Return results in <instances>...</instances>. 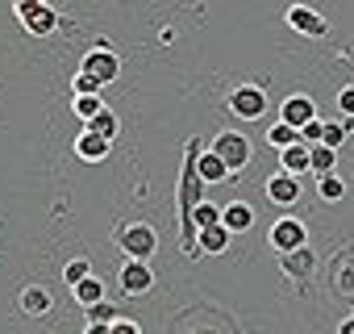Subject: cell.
Here are the masks:
<instances>
[{
	"label": "cell",
	"mask_w": 354,
	"mask_h": 334,
	"mask_svg": "<svg viewBox=\"0 0 354 334\" xmlns=\"http://www.w3.org/2000/svg\"><path fill=\"white\" fill-rule=\"evenodd\" d=\"M201 138L192 134L188 138V146H184V172H180V188H175V205H180V251L184 255H196L201 247H196V226H192V213H196V205L205 201L201 193H205V180H201V172H196V159H201Z\"/></svg>",
	"instance_id": "cell-1"
},
{
	"label": "cell",
	"mask_w": 354,
	"mask_h": 334,
	"mask_svg": "<svg viewBox=\"0 0 354 334\" xmlns=\"http://www.w3.org/2000/svg\"><path fill=\"white\" fill-rule=\"evenodd\" d=\"M13 13L26 26V34H34V38H46V34L59 30V13L46 5V0H13Z\"/></svg>",
	"instance_id": "cell-2"
},
{
	"label": "cell",
	"mask_w": 354,
	"mask_h": 334,
	"mask_svg": "<svg viewBox=\"0 0 354 334\" xmlns=\"http://www.w3.org/2000/svg\"><path fill=\"white\" fill-rule=\"evenodd\" d=\"M209 150H213V155L230 167L234 176H238L242 167L250 163V138H246V134H238V130H221V134L213 138V146H209Z\"/></svg>",
	"instance_id": "cell-3"
},
{
	"label": "cell",
	"mask_w": 354,
	"mask_h": 334,
	"mask_svg": "<svg viewBox=\"0 0 354 334\" xmlns=\"http://www.w3.org/2000/svg\"><path fill=\"white\" fill-rule=\"evenodd\" d=\"M117 243H121L125 259H150L154 247H158V234H154L146 222H133V226H121V230H117Z\"/></svg>",
	"instance_id": "cell-4"
},
{
	"label": "cell",
	"mask_w": 354,
	"mask_h": 334,
	"mask_svg": "<svg viewBox=\"0 0 354 334\" xmlns=\"http://www.w3.org/2000/svg\"><path fill=\"white\" fill-rule=\"evenodd\" d=\"M230 109H234V117L254 121V117H263V113H267V96H263V88H259V84H242V88H234V92H230Z\"/></svg>",
	"instance_id": "cell-5"
},
{
	"label": "cell",
	"mask_w": 354,
	"mask_h": 334,
	"mask_svg": "<svg viewBox=\"0 0 354 334\" xmlns=\"http://www.w3.org/2000/svg\"><path fill=\"white\" fill-rule=\"evenodd\" d=\"M271 247H275L279 255H292V251L308 247V230H304V222H296V218H279V222L271 226Z\"/></svg>",
	"instance_id": "cell-6"
},
{
	"label": "cell",
	"mask_w": 354,
	"mask_h": 334,
	"mask_svg": "<svg viewBox=\"0 0 354 334\" xmlns=\"http://www.w3.org/2000/svg\"><path fill=\"white\" fill-rule=\"evenodd\" d=\"M117 284H121V292H125V297H142V292H150L154 272H150V263H146V259H125V263H121V272H117Z\"/></svg>",
	"instance_id": "cell-7"
},
{
	"label": "cell",
	"mask_w": 354,
	"mask_h": 334,
	"mask_svg": "<svg viewBox=\"0 0 354 334\" xmlns=\"http://www.w3.org/2000/svg\"><path fill=\"white\" fill-rule=\"evenodd\" d=\"M80 71H88V76H96L100 84H113V80L121 76V59H117V55H113V51H109L104 42H100L96 51H88V55H84V63H80Z\"/></svg>",
	"instance_id": "cell-8"
},
{
	"label": "cell",
	"mask_w": 354,
	"mask_h": 334,
	"mask_svg": "<svg viewBox=\"0 0 354 334\" xmlns=\"http://www.w3.org/2000/svg\"><path fill=\"white\" fill-rule=\"evenodd\" d=\"M283 21H288L296 34H304V38H325V34H329V21H325L317 9H308V5H292V9L283 13Z\"/></svg>",
	"instance_id": "cell-9"
},
{
	"label": "cell",
	"mask_w": 354,
	"mask_h": 334,
	"mask_svg": "<svg viewBox=\"0 0 354 334\" xmlns=\"http://www.w3.org/2000/svg\"><path fill=\"white\" fill-rule=\"evenodd\" d=\"M279 121L292 125V130H304L308 121H317V105H313V96H304V92L288 96V100L279 105Z\"/></svg>",
	"instance_id": "cell-10"
},
{
	"label": "cell",
	"mask_w": 354,
	"mask_h": 334,
	"mask_svg": "<svg viewBox=\"0 0 354 334\" xmlns=\"http://www.w3.org/2000/svg\"><path fill=\"white\" fill-rule=\"evenodd\" d=\"M267 201L279 205V209L296 205V201H300V176H292V172H275V176L267 180Z\"/></svg>",
	"instance_id": "cell-11"
},
{
	"label": "cell",
	"mask_w": 354,
	"mask_h": 334,
	"mask_svg": "<svg viewBox=\"0 0 354 334\" xmlns=\"http://www.w3.org/2000/svg\"><path fill=\"white\" fill-rule=\"evenodd\" d=\"M17 305H21V313L42 317V313H50L55 297H50V288H42V284H26V288H21V297H17Z\"/></svg>",
	"instance_id": "cell-12"
},
{
	"label": "cell",
	"mask_w": 354,
	"mask_h": 334,
	"mask_svg": "<svg viewBox=\"0 0 354 334\" xmlns=\"http://www.w3.org/2000/svg\"><path fill=\"white\" fill-rule=\"evenodd\" d=\"M279 167H283V172H292V176L313 172V146H308V142H296V146L279 150Z\"/></svg>",
	"instance_id": "cell-13"
},
{
	"label": "cell",
	"mask_w": 354,
	"mask_h": 334,
	"mask_svg": "<svg viewBox=\"0 0 354 334\" xmlns=\"http://www.w3.org/2000/svg\"><path fill=\"white\" fill-rule=\"evenodd\" d=\"M279 267H283V276H292V280H308L313 267H317V255H313L308 247H300V251H292V255H279Z\"/></svg>",
	"instance_id": "cell-14"
},
{
	"label": "cell",
	"mask_w": 354,
	"mask_h": 334,
	"mask_svg": "<svg viewBox=\"0 0 354 334\" xmlns=\"http://www.w3.org/2000/svg\"><path fill=\"white\" fill-rule=\"evenodd\" d=\"M230 243H234V234L225 230V222H221V226H209V230L196 234V247H201L205 255H221V251H230Z\"/></svg>",
	"instance_id": "cell-15"
},
{
	"label": "cell",
	"mask_w": 354,
	"mask_h": 334,
	"mask_svg": "<svg viewBox=\"0 0 354 334\" xmlns=\"http://www.w3.org/2000/svg\"><path fill=\"white\" fill-rule=\"evenodd\" d=\"M196 172H201V180H205V184H221L225 176H234V172H230V167H225V163H221L213 150H201V159H196Z\"/></svg>",
	"instance_id": "cell-16"
},
{
	"label": "cell",
	"mask_w": 354,
	"mask_h": 334,
	"mask_svg": "<svg viewBox=\"0 0 354 334\" xmlns=\"http://www.w3.org/2000/svg\"><path fill=\"white\" fill-rule=\"evenodd\" d=\"M221 222H225V230H230V234H242V230H250V226H254V209H250V205H242V201H234V205H225Z\"/></svg>",
	"instance_id": "cell-17"
},
{
	"label": "cell",
	"mask_w": 354,
	"mask_h": 334,
	"mask_svg": "<svg viewBox=\"0 0 354 334\" xmlns=\"http://www.w3.org/2000/svg\"><path fill=\"white\" fill-rule=\"evenodd\" d=\"M71 292H75V301H80L84 309H92V305H100V301H104V280L92 272V276H88V280H80Z\"/></svg>",
	"instance_id": "cell-18"
},
{
	"label": "cell",
	"mask_w": 354,
	"mask_h": 334,
	"mask_svg": "<svg viewBox=\"0 0 354 334\" xmlns=\"http://www.w3.org/2000/svg\"><path fill=\"white\" fill-rule=\"evenodd\" d=\"M75 155H80V159H104V155H109V138L84 130V134L75 138Z\"/></svg>",
	"instance_id": "cell-19"
},
{
	"label": "cell",
	"mask_w": 354,
	"mask_h": 334,
	"mask_svg": "<svg viewBox=\"0 0 354 334\" xmlns=\"http://www.w3.org/2000/svg\"><path fill=\"white\" fill-rule=\"evenodd\" d=\"M317 193H321V201H342L346 197V180L337 176V172H329V176H317Z\"/></svg>",
	"instance_id": "cell-20"
},
{
	"label": "cell",
	"mask_w": 354,
	"mask_h": 334,
	"mask_svg": "<svg viewBox=\"0 0 354 334\" xmlns=\"http://www.w3.org/2000/svg\"><path fill=\"white\" fill-rule=\"evenodd\" d=\"M221 213H225L221 205H209V201H201V205H196V213H192V226H196V234H201V230H209V226H221Z\"/></svg>",
	"instance_id": "cell-21"
},
{
	"label": "cell",
	"mask_w": 354,
	"mask_h": 334,
	"mask_svg": "<svg viewBox=\"0 0 354 334\" xmlns=\"http://www.w3.org/2000/svg\"><path fill=\"white\" fill-rule=\"evenodd\" d=\"M267 142H271V146H279V150H288V146H296V142H300V130H292V125L275 121V125L267 130Z\"/></svg>",
	"instance_id": "cell-22"
},
{
	"label": "cell",
	"mask_w": 354,
	"mask_h": 334,
	"mask_svg": "<svg viewBox=\"0 0 354 334\" xmlns=\"http://www.w3.org/2000/svg\"><path fill=\"white\" fill-rule=\"evenodd\" d=\"M84 130H92V134H100V138H109V142H113V134H117V113H109V109H104V113H96Z\"/></svg>",
	"instance_id": "cell-23"
},
{
	"label": "cell",
	"mask_w": 354,
	"mask_h": 334,
	"mask_svg": "<svg viewBox=\"0 0 354 334\" xmlns=\"http://www.w3.org/2000/svg\"><path fill=\"white\" fill-rule=\"evenodd\" d=\"M333 163H337V150H329V146L317 142V146H313V172H317V176H329Z\"/></svg>",
	"instance_id": "cell-24"
},
{
	"label": "cell",
	"mask_w": 354,
	"mask_h": 334,
	"mask_svg": "<svg viewBox=\"0 0 354 334\" xmlns=\"http://www.w3.org/2000/svg\"><path fill=\"white\" fill-rule=\"evenodd\" d=\"M100 88H104V84H100L96 76H88V71H75V80H71V92H75V96H100Z\"/></svg>",
	"instance_id": "cell-25"
},
{
	"label": "cell",
	"mask_w": 354,
	"mask_h": 334,
	"mask_svg": "<svg viewBox=\"0 0 354 334\" xmlns=\"http://www.w3.org/2000/svg\"><path fill=\"white\" fill-rule=\"evenodd\" d=\"M88 322L113 326V322H121V313H117V305H113V301H100V305H92V309H88Z\"/></svg>",
	"instance_id": "cell-26"
},
{
	"label": "cell",
	"mask_w": 354,
	"mask_h": 334,
	"mask_svg": "<svg viewBox=\"0 0 354 334\" xmlns=\"http://www.w3.org/2000/svg\"><path fill=\"white\" fill-rule=\"evenodd\" d=\"M75 113H80L84 125H88L96 113H104V100H100V96H75Z\"/></svg>",
	"instance_id": "cell-27"
},
{
	"label": "cell",
	"mask_w": 354,
	"mask_h": 334,
	"mask_svg": "<svg viewBox=\"0 0 354 334\" xmlns=\"http://www.w3.org/2000/svg\"><path fill=\"white\" fill-rule=\"evenodd\" d=\"M88 276H92V263H88V259H71V263L63 267V280H67L71 288H75L80 280H88Z\"/></svg>",
	"instance_id": "cell-28"
},
{
	"label": "cell",
	"mask_w": 354,
	"mask_h": 334,
	"mask_svg": "<svg viewBox=\"0 0 354 334\" xmlns=\"http://www.w3.org/2000/svg\"><path fill=\"white\" fill-rule=\"evenodd\" d=\"M346 142V125H337V121H325V134H321V146H329V150H337Z\"/></svg>",
	"instance_id": "cell-29"
},
{
	"label": "cell",
	"mask_w": 354,
	"mask_h": 334,
	"mask_svg": "<svg viewBox=\"0 0 354 334\" xmlns=\"http://www.w3.org/2000/svg\"><path fill=\"white\" fill-rule=\"evenodd\" d=\"M321 134H325V121L317 117V121H308V125L300 130V142H308V146H317V142H321Z\"/></svg>",
	"instance_id": "cell-30"
},
{
	"label": "cell",
	"mask_w": 354,
	"mask_h": 334,
	"mask_svg": "<svg viewBox=\"0 0 354 334\" xmlns=\"http://www.w3.org/2000/svg\"><path fill=\"white\" fill-rule=\"evenodd\" d=\"M337 109H342V113H346V117H354V84H350V88H342V92H337Z\"/></svg>",
	"instance_id": "cell-31"
},
{
	"label": "cell",
	"mask_w": 354,
	"mask_h": 334,
	"mask_svg": "<svg viewBox=\"0 0 354 334\" xmlns=\"http://www.w3.org/2000/svg\"><path fill=\"white\" fill-rule=\"evenodd\" d=\"M109 334H142V330H138V322L121 317V322H113V326H109Z\"/></svg>",
	"instance_id": "cell-32"
},
{
	"label": "cell",
	"mask_w": 354,
	"mask_h": 334,
	"mask_svg": "<svg viewBox=\"0 0 354 334\" xmlns=\"http://www.w3.org/2000/svg\"><path fill=\"white\" fill-rule=\"evenodd\" d=\"M84 334H109V326H100V322H88V330Z\"/></svg>",
	"instance_id": "cell-33"
},
{
	"label": "cell",
	"mask_w": 354,
	"mask_h": 334,
	"mask_svg": "<svg viewBox=\"0 0 354 334\" xmlns=\"http://www.w3.org/2000/svg\"><path fill=\"white\" fill-rule=\"evenodd\" d=\"M337 334H354V317H346V322L337 326Z\"/></svg>",
	"instance_id": "cell-34"
}]
</instances>
